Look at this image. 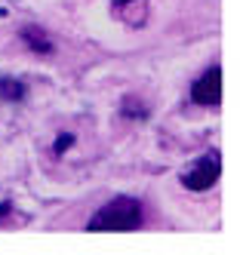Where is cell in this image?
<instances>
[{"mask_svg": "<svg viewBox=\"0 0 243 255\" xmlns=\"http://www.w3.org/2000/svg\"><path fill=\"white\" fill-rule=\"evenodd\" d=\"M142 225V203L133 197H117L111 200V203H105L96 215L89 218L86 231H114V234H126V231H136Z\"/></svg>", "mask_w": 243, "mask_h": 255, "instance_id": "1", "label": "cell"}, {"mask_svg": "<svg viewBox=\"0 0 243 255\" xmlns=\"http://www.w3.org/2000/svg\"><path fill=\"white\" fill-rule=\"evenodd\" d=\"M219 175H222V160L213 151V154H203L194 163V169H188V172L182 175V185L188 188V191H210L219 181Z\"/></svg>", "mask_w": 243, "mask_h": 255, "instance_id": "2", "label": "cell"}, {"mask_svg": "<svg viewBox=\"0 0 243 255\" xmlns=\"http://www.w3.org/2000/svg\"><path fill=\"white\" fill-rule=\"evenodd\" d=\"M191 102H197L203 108H216L222 102V68L219 65L203 71V74L191 83Z\"/></svg>", "mask_w": 243, "mask_h": 255, "instance_id": "3", "label": "cell"}, {"mask_svg": "<svg viewBox=\"0 0 243 255\" xmlns=\"http://www.w3.org/2000/svg\"><path fill=\"white\" fill-rule=\"evenodd\" d=\"M22 40H25L34 52H43V56H46V52H52V43L46 40V34L37 31V28H25V31H22Z\"/></svg>", "mask_w": 243, "mask_h": 255, "instance_id": "4", "label": "cell"}, {"mask_svg": "<svg viewBox=\"0 0 243 255\" xmlns=\"http://www.w3.org/2000/svg\"><path fill=\"white\" fill-rule=\"evenodd\" d=\"M22 96H25V86L18 80H9V77L0 80V99H3V102H18Z\"/></svg>", "mask_w": 243, "mask_h": 255, "instance_id": "5", "label": "cell"}, {"mask_svg": "<svg viewBox=\"0 0 243 255\" xmlns=\"http://www.w3.org/2000/svg\"><path fill=\"white\" fill-rule=\"evenodd\" d=\"M120 3H123V0H120Z\"/></svg>", "mask_w": 243, "mask_h": 255, "instance_id": "6", "label": "cell"}]
</instances>
